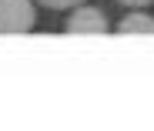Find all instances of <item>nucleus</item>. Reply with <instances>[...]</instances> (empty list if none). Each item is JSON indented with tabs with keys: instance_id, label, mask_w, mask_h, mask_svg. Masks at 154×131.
<instances>
[{
	"instance_id": "obj_3",
	"label": "nucleus",
	"mask_w": 154,
	"mask_h": 131,
	"mask_svg": "<svg viewBox=\"0 0 154 131\" xmlns=\"http://www.w3.org/2000/svg\"><path fill=\"white\" fill-rule=\"evenodd\" d=\"M117 34H124V37H154V17L134 10L117 24Z\"/></svg>"
},
{
	"instance_id": "obj_1",
	"label": "nucleus",
	"mask_w": 154,
	"mask_h": 131,
	"mask_svg": "<svg viewBox=\"0 0 154 131\" xmlns=\"http://www.w3.org/2000/svg\"><path fill=\"white\" fill-rule=\"evenodd\" d=\"M34 20V0H0V34H27Z\"/></svg>"
},
{
	"instance_id": "obj_2",
	"label": "nucleus",
	"mask_w": 154,
	"mask_h": 131,
	"mask_svg": "<svg viewBox=\"0 0 154 131\" xmlns=\"http://www.w3.org/2000/svg\"><path fill=\"white\" fill-rule=\"evenodd\" d=\"M67 34H107V17L97 7H74V14L67 17Z\"/></svg>"
},
{
	"instance_id": "obj_5",
	"label": "nucleus",
	"mask_w": 154,
	"mask_h": 131,
	"mask_svg": "<svg viewBox=\"0 0 154 131\" xmlns=\"http://www.w3.org/2000/svg\"><path fill=\"white\" fill-rule=\"evenodd\" d=\"M121 4H127V7H144V4H154V0H121Z\"/></svg>"
},
{
	"instance_id": "obj_4",
	"label": "nucleus",
	"mask_w": 154,
	"mask_h": 131,
	"mask_svg": "<svg viewBox=\"0 0 154 131\" xmlns=\"http://www.w3.org/2000/svg\"><path fill=\"white\" fill-rule=\"evenodd\" d=\"M37 4H44V7H50V10H67V7L84 4V0H37Z\"/></svg>"
}]
</instances>
